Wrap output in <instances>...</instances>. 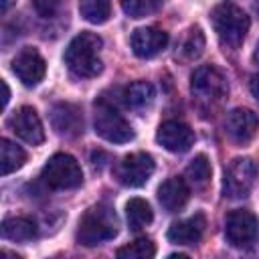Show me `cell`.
<instances>
[{
	"instance_id": "6da1fadb",
	"label": "cell",
	"mask_w": 259,
	"mask_h": 259,
	"mask_svg": "<svg viewBox=\"0 0 259 259\" xmlns=\"http://www.w3.org/2000/svg\"><path fill=\"white\" fill-rule=\"evenodd\" d=\"M103 40L95 32H79L65 49V65L77 77H97L103 69L99 51Z\"/></svg>"
},
{
	"instance_id": "7a4b0ae2",
	"label": "cell",
	"mask_w": 259,
	"mask_h": 259,
	"mask_svg": "<svg viewBox=\"0 0 259 259\" xmlns=\"http://www.w3.org/2000/svg\"><path fill=\"white\" fill-rule=\"evenodd\" d=\"M117 214L109 204H93L85 210L77 227V241L85 247H95L105 241H111L117 235Z\"/></svg>"
},
{
	"instance_id": "3957f363",
	"label": "cell",
	"mask_w": 259,
	"mask_h": 259,
	"mask_svg": "<svg viewBox=\"0 0 259 259\" xmlns=\"http://www.w3.org/2000/svg\"><path fill=\"white\" fill-rule=\"evenodd\" d=\"M210 18H212L214 32L223 47H227V49L241 47V42L245 40V36L249 32V24H251V20L243 8H239L233 2H221L212 8Z\"/></svg>"
},
{
	"instance_id": "277c9868",
	"label": "cell",
	"mask_w": 259,
	"mask_h": 259,
	"mask_svg": "<svg viewBox=\"0 0 259 259\" xmlns=\"http://www.w3.org/2000/svg\"><path fill=\"white\" fill-rule=\"evenodd\" d=\"M190 91L200 105L210 107V105H219L227 97L229 85L225 75L217 67L202 65L196 67L190 75Z\"/></svg>"
},
{
	"instance_id": "5b68a950",
	"label": "cell",
	"mask_w": 259,
	"mask_h": 259,
	"mask_svg": "<svg viewBox=\"0 0 259 259\" xmlns=\"http://www.w3.org/2000/svg\"><path fill=\"white\" fill-rule=\"evenodd\" d=\"M42 182L53 190H71L81 186L83 172L79 162L69 154H55L47 160L40 172Z\"/></svg>"
},
{
	"instance_id": "8992f818",
	"label": "cell",
	"mask_w": 259,
	"mask_h": 259,
	"mask_svg": "<svg viewBox=\"0 0 259 259\" xmlns=\"http://www.w3.org/2000/svg\"><path fill=\"white\" fill-rule=\"evenodd\" d=\"M93 127L95 134L111 144H125L134 140L132 125L123 119V115L105 99H99L95 103V115H93Z\"/></svg>"
},
{
	"instance_id": "52a82bcc",
	"label": "cell",
	"mask_w": 259,
	"mask_h": 259,
	"mask_svg": "<svg viewBox=\"0 0 259 259\" xmlns=\"http://www.w3.org/2000/svg\"><path fill=\"white\" fill-rule=\"evenodd\" d=\"M257 178V166L251 158H235L227 172H225V182H223V190L225 196L229 198H245Z\"/></svg>"
},
{
	"instance_id": "ba28073f",
	"label": "cell",
	"mask_w": 259,
	"mask_h": 259,
	"mask_svg": "<svg viewBox=\"0 0 259 259\" xmlns=\"http://www.w3.org/2000/svg\"><path fill=\"white\" fill-rule=\"evenodd\" d=\"M225 237L233 247H251L259 237V221L249 210H231L225 219Z\"/></svg>"
},
{
	"instance_id": "9c48e42d",
	"label": "cell",
	"mask_w": 259,
	"mask_h": 259,
	"mask_svg": "<svg viewBox=\"0 0 259 259\" xmlns=\"http://www.w3.org/2000/svg\"><path fill=\"white\" fill-rule=\"evenodd\" d=\"M154 158L146 152H136V154H130L125 156L117 168H115V176L117 180L123 184V186H130V188H138V186H144L150 176L154 174Z\"/></svg>"
},
{
	"instance_id": "30bf717a",
	"label": "cell",
	"mask_w": 259,
	"mask_h": 259,
	"mask_svg": "<svg viewBox=\"0 0 259 259\" xmlns=\"http://www.w3.org/2000/svg\"><path fill=\"white\" fill-rule=\"evenodd\" d=\"M8 125H10V130H12L20 140H24V142L30 144V146H38V144L45 142L42 121H40L38 113H36L32 107H28V105L16 109V111L10 115Z\"/></svg>"
},
{
	"instance_id": "8fae6325",
	"label": "cell",
	"mask_w": 259,
	"mask_h": 259,
	"mask_svg": "<svg viewBox=\"0 0 259 259\" xmlns=\"http://www.w3.org/2000/svg\"><path fill=\"white\" fill-rule=\"evenodd\" d=\"M12 71L26 87H34L42 81V77L47 73V65H45V59L40 57V53L36 49L26 47L14 57Z\"/></svg>"
},
{
	"instance_id": "7c38bea8",
	"label": "cell",
	"mask_w": 259,
	"mask_h": 259,
	"mask_svg": "<svg viewBox=\"0 0 259 259\" xmlns=\"http://www.w3.org/2000/svg\"><path fill=\"white\" fill-rule=\"evenodd\" d=\"M51 125L59 136L77 138L83 134V113L79 105L61 101L51 107Z\"/></svg>"
},
{
	"instance_id": "4fadbf2b",
	"label": "cell",
	"mask_w": 259,
	"mask_h": 259,
	"mask_svg": "<svg viewBox=\"0 0 259 259\" xmlns=\"http://www.w3.org/2000/svg\"><path fill=\"white\" fill-rule=\"evenodd\" d=\"M156 140L168 152L182 154V152L190 150V146L194 144V132L190 130V125H186L182 121L168 119V121L160 123L158 132H156Z\"/></svg>"
},
{
	"instance_id": "5bb4252c",
	"label": "cell",
	"mask_w": 259,
	"mask_h": 259,
	"mask_svg": "<svg viewBox=\"0 0 259 259\" xmlns=\"http://www.w3.org/2000/svg\"><path fill=\"white\" fill-rule=\"evenodd\" d=\"M259 127V117L245 107H235L225 117V132L235 144H247Z\"/></svg>"
},
{
	"instance_id": "9a60e30c",
	"label": "cell",
	"mask_w": 259,
	"mask_h": 259,
	"mask_svg": "<svg viewBox=\"0 0 259 259\" xmlns=\"http://www.w3.org/2000/svg\"><path fill=\"white\" fill-rule=\"evenodd\" d=\"M132 51L140 59H152L158 53H162L168 45V32L156 28V26H142L132 32Z\"/></svg>"
},
{
	"instance_id": "2e32d148",
	"label": "cell",
	"mask_w": 259,
	"mask_h": 259,
	"mask_svg": "<svg viewBox=\"0 0 259 259\" xmlns=\"http://www.w3.org/2000/svg\"><path fill=\"white\" fill-rule=\"evenodd\" d=\"M204 229H206V217L202 212H196L184 221L172 223L168 229V241L176 245H192L200 241V237L204 235Z\"/></svg>"
},
{
	"instance_id": "e0dca14e",
	"label": "cell",
	"mask_w": 259,
	"mask_h": 259,
	"mask_svg": "<svg viewBox=\"0 0 259 259\" xmlns=\"http://www.w3.org/2000/svg\"><path fill=\"white\" fill-rule=\"evenodd\" d=\"M188 196H190V188L186 180L180 176H170L158 188V200L168 212H178L180 208H184Z\"/></svg>"
},
{
	"instance_id": "ac0fdd59",
	"label": "cell",
	"mask_w": 259,
	"mask_h": 259,
	"mask_svg": "<svg viewBox=\"0 0 259 259\" xmlns=\"http://www.w3.org/2000/svg\"><path fill=\"white\" fill-rule=\"evenodd\" d=\"M2 237L16 243L30 241L36 237V223L28 217H10L2 223Z\"/></svg>"
},
{
	"instance_id": "d6986e66",
	"label": "cell",
	"mask_w": 259,
	"mask_h": 259,
	"mask_svg": "<svg viewBox=\"0 0 259 259\" xmlns=\"http://www.w3.org/2000/svg\"><path fill=\"white\" fill-rule=\"evenodd\" d=\"M123 97H125V103H127L132 109L144 111V109H148V107L154 103L156 91H154V85L148 83V81H134L132 85H127Z\"/></svg>"
},
{
	"instance_id": "ffe728a7",
	"label": "cell",
	"mask_w": 259,
	"mask_h": 259,
	"mask_svg": "<svg viewBox=\"0 0 259 259\" xmlns=\"http://www.w3.org/2000/svg\"><path fill=\"white\" fill-rule=\"evenodd\" d=\"M26 162V152L16 146L14 142L2 138L0 140V164H2V176H8L16 170H20Z\"/></svg>"
},
{
	"instance_id": "44dd1931",
	"label": "cell",
	"mask_w": 259,
	"mask_h": 259,
	"mask_svg": "<svg viewBox=\"0 0 259 259\" xmlns=\"http://www.w3.org/2000/svg\"><path fill=\"white\" fill-rule=\"evenodd\" d=\"M125 217H127V225L132 231H140L144 227H148L154 219V212L150 208V204L144 198H132L125 204Z\"/></svg>"
},
{
	"instance_id": "7402d4cb",
	"label": "cell",
	"mask_w": 259,
	"mask_h": 259,
	"mask_svg": "<svg viewBox=\"0 0 259 259\" xmlns=\"http://www.w3.org/2000/svg\"><path fill=\"white\" fill-rule=\"evenodd\" d=\"M210 174H212V168H210V162L204 154L194 156L190 160V164L186 166V180L194 188H204L210 180Z\"/></svg>"
},
{
	"instance_id": "603a6c76",
	"label": "cell",
	"mask_w": 259,
	"mask_h": 259,
	"mask_svg": "<svg viewBox=\"0 0 259 259\" xmlns=\"http://www.w3.org/2000/svg\"><path fill=\"white\" fill-rule=\"evenodd\" d=\"M154 255H156V245L152 239H146V237L119 247L115 253L117 259H154Z\"/></svg>"
},
{
	"instance_id": "cb8c5ba5",
	"label": "cell",
	"mask_w": 259,
	"mask_h": 259,
	"mask_svg": "<svg viewBox=\"0 0 259 259\" xmlns=\"http://www.w3.org/2000/svg\"><path fill=\"white\" fill-rule=\"evenodd\" d=\"M81 16L91 24H103L111 16V4L105 0H83L79 4Z\"/></svg>"
},
{
	"instance_id": "d4e9b609",
	"label": "cell",
	"mask_w": 259,
	"mask_h": 259,
	"mask_svg": "<svg viewBox=\"0 0 259 259\" xmlns=\"http://www.w3.org/2000/svg\"><path fill=\"white\" fill-rule=\"evenodd\" d=\"M202 51H204V34H202V30L198 26L188 28V32H186V36H184V40L180 45L182 57L192 61V59H198L202 55Z\"/></svg>"
},
{
	"instance_id": "484cf974",
	"label": "cell",
	"mask_w": 259,
	"mask_h": 259,
	"mask_svg": "<svg viewBox=\"0 0 259 259\" xmlns=\"http://www.w3.org/2000/svg\"><path fill=\"white\" fill-rule=\"evenodd\" d=\"M160 8H162V4L158 0H123L121 2V10L132 18H142V16L154 14Z\"/></svg>"
},
{
	"instance_id": "4316f807",
	"label": "cell",
	"mask_w": 259,
	"mask_h": 259,
	"mask_svg": "<svg viewBox=\"0 0 259 259\" xmlns=\"http://www.w3.org/2000/svg\"><path fill=\"white\" fill-rule=\"evenodd\" d=\"M34 8L40 16L47 18V16H53V12L59 8V4L57 2H34Z\"/></svg>"
},
{
	"instance_id": "83f0119b",
	"label": "cell",
	"mask_w": 259,
	"mask_h": 259,
	"mask_svg": "<svg viewBox=\"0 0 259 259\" xmlns=\"http://www.w3.org/2000/svg\"><path fill=\"white\" fill-rule=\"evenodd\" d=\"M249 89H251L253 97L259 101V73H255V75L251 77V81H249Z\"/></svg>"
},
{
	"instance_id": "f1b7e54d",
	"label": "cell",
	"mask_w": 259,
	"mask_h": 259,
	"mask_svg": "<svg viewBox=\"0 0 259 259\" xmlns=\"http://www.w3.org/2000/svg\"><path fill=\"white\" fill-rule=\"evenodd\" d=\"M0 259H22V257L16 255V253H12V251H8V249H2L0 251Z\"/></svg>"
},
{
	"instance_id": "f546056e",
	"label": "cell",
	"mask_w": 259,
	"mask_h": 259,
	"mask_svg": "<svg viewBox=\"0 0 259 259\" xmlns=\"http://www.w3.org/2000/svg\"><path fill=\"white\" fill-rule=\"evenodd\" d=\"M2 89H4V97H2V107H6L8 99H10V89H8V83L2 81Z\"/></svg>"
},
{
	"instance_id": "4dcf8cb0",
	"label": "cell",
	"mask_w": 259,
	"mask_h": 259,
	"mask_svg": "<svg viewBox=\"0 0 259 259\" xmlns=\"http://www.w3.org/2000/svg\"><path fill=\"white\" fill-rule=\"evenodd\" d=\"M168 259H188V257L182 253H172V255H168Z\"/></svg>"
},
{
	"instance_id": "1f68e13d",
	"label": "cell",
	"mask_w": 259,
	"mask_h": 259,
	"mask_svg": "<svg viewBox=\"0 0 259 259\" xmlns=\"http://www.w3.org/2000/svg\"><path fill=\"white\" fill-rule=\"evenodd\" d=\"M253 59L259 63V42H257V47H255V53H253Z\"/></svg>"
},
{
	"instance_id": "d6a6232c",
	"label": "cell",
	"mask_w": 259,
	"mask_h": 259,
	"mask_svg": "<svg viewBox=\"0 0 259 259\" xmlns=\"http://www.w3.org/2000/svg\"><path fill=\"white\" fill-rule=\"evenodd\" d=\"M247 259H259V253H255V255H249Z\"/></svg>"
},
{
	"instance_id": "836d02e7",
	"label": "cell",
	"mask_w": 259,
	"mask_h": 259,
	"mask_svg": "<svg viewBox=\"0 0 259 259\" xmlns=\"http://www.w3.org/2000/svg\"><path fill=\"white\" fill-rule=\"evenodd\" d=\"M53 259H63V257H53Z\"/></svg>"
}]
</instances>
